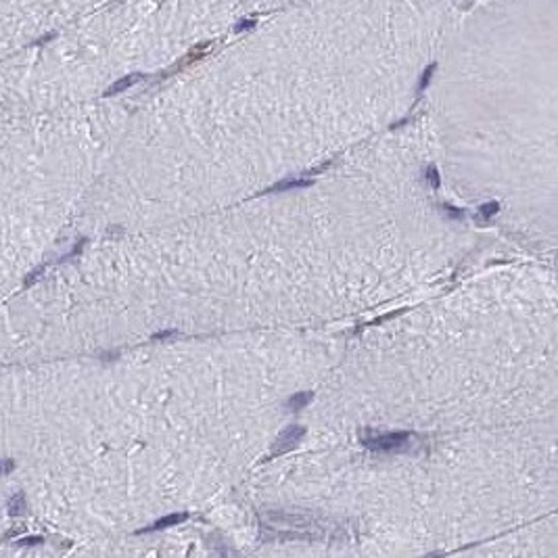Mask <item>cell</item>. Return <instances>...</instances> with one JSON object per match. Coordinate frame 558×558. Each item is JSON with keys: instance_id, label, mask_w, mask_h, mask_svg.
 <instances>
[{"instance_id": "6da1fadb", "label": "cell", "mask_w": 558, "mask_h": 558, "mask_svg": "<svg viewBox=\"0 0 558 558\" xmlns=\"http://www.w3.org/2000/svg\"><path fill=\"white\" fill-rule=\"evenodd\" d=\"M412 437H414L412 433L395 431V433H383V435L366 437L362 443L372 452H404V450L410 448Z\"/></svg>"}, {"instance_id": "7a4b0ae2", "label": "cell", "mask_w": 558, "mask_h": 558, "mask_svg": "<svg viewBox=\"0 0 558 558\" xmlns=\"http://www.w3.org/2000/svg\"><path fill=\"white\" fill-rule=\"evenodd\" d=\"M303 435H305V429L299 427V425L286 427V429L276 437L270 458H278V456H282V454H286V452H291L293 448H297V443L303 439Z\"/></svg>"}, {"instance_id": "3957f363", "label": "cell", "mask_w": 558, "mask_h": 558, "mask_svg": "<svg viewBox=\"0 0 558 558\" xmlns=\"http://www.w3.org/2000/svg\"><path fill=\"white\" fill-rule=\"evenodd\" d=\"M186 519H188L186 512H178V515H167V517H163V519H159V521H155L153 525H149V527L140 529L138 533H151V531L167 529V527H172V525H180V523H184Z\"/></svg>"}, {"instance_id": "277c9868", "label": "cell", "mask_w": 558, "mask_h": 558, "mask_svg": "<svg viewBox=\"0 0 558 558\" xmlns=\"http://www.w3.org/2000/svg\"><path fill=\"white\" fill-rule=\"evenodd\" d=\"M311 186V180H307V178H295V180H291V178H284V180L276 182L274 186H270L265 192H282V190H293V188H307Z\"/></svg>"}, {"instance_id": "5b68a950", "label": "cell", "mask_w": 558, "mask_h": 558, "mask_svg": "<svg viewBox=\"0 0 558 558\" xmlns=\"http://www.w3.org/2000/svg\"><path fill=\"white\" fill-rule=\"evenodd\" d=\"M311 395L309 391H299V393H295V395H291L286 399V410H293V412H297V410H301V408H305L309 401H311Z\"/></svg>"}, {"instance_id": "8992f818", "label": "cell", "mask_w": 558, "mask_h": 558, "mask_svg": "<svg viewBox=\"0 0 558 558\" xmlns=\"http://www.w3.org/2000/svg\"><path fill=\"white\" fill-rule=\"evenodd\" d=\"M138 80H140V74H134V76H128V78H124V80L115 82V84H113V86H111L109 90H107V96H109V94H115V92L126 90V88H130L134 82H138Z\"/></svg>"}, {"instance_id": "52a82bcc", "label": "cell", "mask_w": 558, "mask_h": 558, "mask_svg": "<svg viewBox=\"0 0 558 558\" xmlns=\"http://www.w3.org/2000/svg\"><path fill=\"white\" fill-rule=\"evenodd\" d=\"M498 211H500V203H498V201H492V203H483V205L479 207L481 220H492Z\"/></svg>"}, {"instance_id": "ba28073f", "label": "cell", "mask_w": 558, "mask_h": 558, "mask_svg": "<svg viewBox=\"0 0 558 558\" xmlns=\"http://www.w3.org/2000/svg\"><path fill=\"white\" fill-rule=\"evenodd\" d=\"M425 178H427V180H429V184H431V186H433L435 190H437V188L441 186V178H439V172H437V167H435V165H429V167H427V172H425Z\"/></svg>"}, {"instance_id": "9c48e42d", "label": "cell", "mask_w": 558, "mask_h": 558, "mask_svg": "<svg viewBox=\"0 0 558 558\" xmlns=\"http://www.w3.org/2000/svg\"><path fill=\"white\" fill-rule=\"evenodd\" d=\"M445 213H448L450 217H454V220H458V217H464V211L462 209H456V207H452V205H443L441 207Z\"/></svg>"}, {"instance_id": "30bf717a", "label": "cell", "mask_w": 558, "mask_h": 558, "mask_svg": "<svg viewBox=\"0 0 558 558\" xmlns=\"http://www.w3.org/2000/svg\"><path fill=\"white\" fill-rule=\"evenodd\" d=\"M399 314H404V309H397V311H391V314H385V316L376 318V320H374V322H370V324H381V322H385V320H391V318H395V316H399Z\"/></svg>"}, {"instance_id": "8fae6325", "label": "cell", "mask_w": 558, "mask_h": 558, "mask_svg": "<svg viewBox=\"0 0 558 558\" xmlns=\"http://www.w3.org/2000/svg\"><path fill=\"white\" fill-rule=\"evenodd\" d=\"M176 330H161V332H157V334H153V339L155 341H161V339H169V337H176Z\"/></svg>"}]
</instances>
